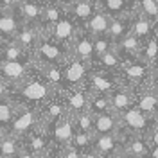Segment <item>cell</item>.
I'll use <instances>...</instances> for the list:
<instances>
[{
	"label": "cell",
	"instance_id": "22",
	"mask_svg": "<svg viewBox=\"0 0 158 158\" xmlns=\"http://www.w3.org/2000/svg\"><path fill=\"white\" fill-rule=\"evenodd\" d=\"M95 11H97V0H72L67 6V13L83 27L94 16Z\"/></svg>",
	"mask_w": 158,
	"mask_h": 158
},
{
	"label": "cell",
	"instance_id": "12",
	"mask_svg": "<svg viewBox=\"0 0 158 158\" xmlns=\"http://www.w3.org/2000/svg\"><path fill=\"white\" fill-rule=\"evenodd\" d=\"M151 146L146 135H126L117 158H149Z\"/></svg>",
	"mask_w": 158,
	"mask_h": 158
},
{
	"label": "cell",
	"instance_id": "3",
	"mask_svg": "<svg viewBox=\"0 0 158 158\" xmlns=\"http://www.w3.org/2000/svg\"><path fill=\"white\" fill-rule=\"evenodd\" d=\"M38 128H41V108L34 104H27V102H18L15 118L6 131L23 140L29 133L36 131Z\"/></svg>",
	"mask_w": 158,
	"mask_h": 158
},
{
	"label": "cell",
	"instance_id": "5",
	"mask_svg": "<svg viewBox=\"0 0 158 158\" xmlns=\"http://www.w3.org/2000/svg\"><path fill=\"white\" fill-rule=\"evenodd\" d=\"M118 115H120V122H122V133H126V135H146L148 137L149 131L155 126V118L148 117L137 106L126 110Z\"/></svg>",
	"mask_w": 158,
	"mask_h": 158
},
{
	"label": "cell",
	"instance_id": "43",
	"mask_svg": "<svg viewBox=\"0 0 158 158\" xmlns=\"http://www.w3.org/2000/svg\"><path fill=\"white\" fill-rule=\"evenodd\" d=\"M23 0H0V7H9V9H15L18 7Z\"/></svg>",
	"mask_w": 158,
	"mask_h": 158
},
{
	"label": "cell",
	"instance_id": "14",
	"mask_svg": "<svg viewBox=\"0 0 158 158\" xmlns=\"http://www.w3.org/2000/svg\"><path fill=\"white\" fill-rule=\"evenodd\" d=\"M63 97L67 101V106H69V111L77 115L81 111L88 110L90 106V94L92 90L88 88V85H81V86H74V88H65L63 92Z\"/></svg>",
	"mask_w": 158,
	"mask_h": 158
},
{
	"label": "cell",
	"instance_id": "44",
	"mask_svg": "<svg viewBox=\"0 0 158 158\" xmlns=\"http://www.w3.org/2000/svg\"><path fill=\"white\" fill-rule=\"evenodd\" d=\"M16 158H40V156H36L29 148H25V146H23V149L18 153V156H16Z\"/></svg>",
	"mask_w": 158,
	"mask_h": 158
},
{
	"label": "cell",
	"instance_id": "20",
	"mask_svg": "<svg viewBox=\"0 0 158 158\" xmlns=\"http://www.w3.org/2000/svg\"><path fill=\"white\" fill-rule=\"evenodd\" d=\"M43 27L41 25H34V23H23L22 25V29H20V32L16 34V41H18L20 45L23 47V49L27 50L29 54H32L34 50H36V47H38L40 40H41V36H43Z\"/></svg>",
	"mask_w": 158,
	"mask_h": 158
},
{
	"label": "cell",
	"instance_id": "52",
	"mask_svg": "<svg viewBox=\"0 0 158 158\" xmlns=\"http://www.w3.org/2000/svg\"><path fill=\"white\" fill-rule=\"evenodd\" d=\"M0 133H2V128H0Z\"/></svg>",
	"mask_w": 158,
	"mask_h": 158
},
{
	"label": "cell",
	"instance_id": "34",
	"mask_svg": "<svg viewBox=\"0 0 158 158\" xmlns=\"http://www.w3.org/2000/svg\"><path fill=\"white\" fill-rule=\"evenodd\" d=\"M138 58L142 61H146V63H149L151 67H155V63L158 59V29L153 32V36H149L144 41V47H142V52H140Z\"/></svg>",
	"mask_w": 158,
	"mask_h": 158
},
{
	"label": "cell",
	"instance_id": "49",
	"mask_svg": "<svg viewBox=\"0 0 158 158\" xmlns=\"http://www.w3.org/2000/svg\"><path fill=\"white\" fill-rule=\"evenodd\" d=\"M153 69H155V74H158V59H156V63H155V67H153Z\"/></svg>",
	"mask_w": 158,
	"mask_h": 158
},
{
	"label": "cell",
	"instance_id": "26",
	"mask_svg": "<svg viewBox=\"0 0 158 158\" xmlns=\"http://www.w3.org/2000/svg\"><path fill=\"white\" fill-rule=\"evenodd\" d=\"M43 6H45V2H40V0H23L18 6V11H20V15H22L23 23L41 25Z\"/></svg>",
	"mask_w": 158,
	"mask_h": 158
},
{
	"label": "cell",
	"instance_id": "36",
	"mask_svg": "<svg viewBox=\"0 0 158 158\" xmlns=\"http://www.w3.org/2000/svg\"><path fill=\"white\" fill-rule=\"evenodd\" d=\"M94 122H95V115L90 111V110H85L76 115V126H77V131H85V133H90L94 135Z\"/></svg>",
	"mask_w": 158,
	"mask_h": 158
},
{
	"label": "cell",
	"instance_id": "41",
	"mask_svg": "<svg viewBox=\"0 0 158 158\" xmlns=\"http://www.w3.org/2000/svg\"><path fill=\"white\" fill-rule=\"evenodd\" d=\"M63 158H83V153L74 146H67L63 148Z\"/></svg>",
	"mask_w": 158,
	"mask_h": 158
},
{
	"label": "cell",
	"instance_id": "45",
	"mask_svg": "<svg viewBox=\"0 0 158 158\" xmlns=\"http://www.w3.org/2000/svg\"><path fill=\"white\" fill-rule=\"evenodd\" d=\"M149 85H151L153 92L156 94V97H158V74H155V76H153V79H151V83H149Z\"/></svg>",
	"mask_w": 158,
	"mask_h": 158
},
{
	"label": "cell",
	"instance_id": "17",
	"mask_svg": "<svg viewBox=\"0 0 158 158\" xmlns=\"http://www.w3.org/2000/svg\"><path fill=\"white\" fill-rule=\"evenodd\" d=\"M110 101H111V110L117 111V113H122L126 110L133 108L137 104L135 86H131V85H120V86H117L110 94Z\"/></svg>",
	"mask_w": 158,
	"mask_h": 158
},
{
	"label": "cell",
	"instance_id": "32",
	"mask_svg": "<svg viewBox=\"0 0 158 158\" xmlns=\"http://www.w3.org/2000/svg\"><path fill=\"white\" fill-rule=\"evenodd\" d=\"M97 63L101 65V69L102 70H110V72H117L120 67H122V63H124V58H122V54L118 52V49L113 45L108 52H104L101 58L97 59Z\"/></svg>",
	"mask_w": 158,
	"mask_h": 158
},
{
	"label": "cell",
	"instance_id": "51",
	"mask_svg": "<svg viewBox=\"0 0 158 158\" xmlns=\"http://www.w3.org/2000/svg\"><path fill=\"white\" fill-rule=\"evenodd\" d=\"M2 41H6V40H2V38H0V45H2Z\"/></svg>",
	"mask_w": 158,
	"mask_h": 158
},
{
	"label": "cell",
	"instance_id": "18",
	"mask_svg": "<svg viewBox=\"0 0 158 158\" xmlns=\"http://www.w3.org/2000/svg\"><path fill=\"white\" fill-rule=\"evenodd\" d=\"M115 133H122V122L117 111L111 110L95 115L94 135H115Z\"/></svg>",
	"mask_w": 158,
	"mask_h": 158
},
{
	"label": "cell",
	"instance_id": "29",
	"mask_svg": "<svg viewBox=\"0 0 158 158\" xmlns=\"http://www.w3.org/2000/svg\"><path fill=\"white\" fill-rule=\"evenodd\" d=\"M133 15H128V16H118V18H113L111 23H110V29H108V34L113 43H118L122 38H126L129 32H131V22H133Z\"/></svg>",
	"mask_w": 158,
	"mask_h": 158
},
{
	"label": "cell",
	"instance_id": "35",
	"mask_svg": "<svg viewBox=\"0 0 158 158\" xmlns=\"http://www.w3.org/2000/svg\"><path fill=\"white\" fill-rule=\"evenodd\" d=\"M88 110L94 115L104 113V111H111V101H110V94H101V92H92L90 94V106Z\"/></svg>",
	"mask_w": 158,
	"mask_h": 158
},
{
	"label": "cell",
	"instance_id": "38",
	"mask_svg": "<svg viewBox=\"0 0 158 158\" xmlns=\"http://www.w3.org/2000/svg\"><path fill=\"white\" fill-rule=\"evenodd\" d=\"M70 146H74V148H77L81 153H85V151L92 149V146H94V135L85 133V131H76L74 140H72Z\"/></svg>",
	"mask_w": 158,
	"mask_h": 158
},
{
	"label": "cell",
	"instance_id": "25",
	"mask_svg": "<svg viewBox=\"0 0 158 158\" xmlns=\"http://www.w3.org/2000/svg\"><path fill=\"white\" fill-rule=\"evenodd\" d=\"M0 59H7V61H34L32 54H29L16 40L2 41V45H0Z\"/></svg>",
	"mask_w": 158,
	"mask_h": 158
},
{
	"label": "cell",
	"instance_id": "21",
	"mask_svg": "<svg viewBox=\"0 0 158 158\" xmlns=\"http://www.w3.org/2000/svg\"><path fill=\"white\" fill-rule=\"evenodd\" d=\"M97 7L108 13L111 18L128 16L137 13V2L135 0H97Z\"/></svg>",
	"mask_w": 158,
	"mask_h": 158
},
{
	"label": "cell",
	"instance_id": "8",
	"mask_svg": "<svg viewBox=\"0 0 158 158\" xmlns=\"http://www.w3.org/2000/svg\"><path fill=\"white\" fill-rule=\"evenodd\" d=\"M76 131H77V126H76V115L70 113V111H67V113H65V115L49 129L50 138H52V144H54V146H59V148H67V146H70L72 140H74Z\"/></svg>",
	"mask_w": 158,
	"mask_h": 158
},
{
	"label": "cell",
	"instance_id": "7",
	"mask_svg": "<svg viewBox=\"0 0 158 158\" xmlns=\"http://www.w3.org/2000/svg\"><path fill=\"white\" fill-rule=\"evenodd\" d=\"M31 67H34V61H7L0 59V79L11 85L13 88L20 86L32 76Z\"/></svg>",
	"mask_w": 158,
	"mask_h": 158
},
{
	"label": "cell",
	"instance_id": "1",
	"mask_svg": "<svg viewBox=\"0 0 158 158\" xmlns=\"http://www.w3.org/2000/svg\"><path fill=\"white\" fill-rule=\"evenodd\" d=\"M13 92L22 99L20 102L34 104V106H40V108H43L50 99H54L56 94H58V90L54 88L41 74H40L38 77L31 76L25 83H22L20 86L13 88Z\"/></svg>",
	"mask_w": 158,
	"mask_h": 158
},
{
	"label": "cell",
	"instance_id": "15",
	"mask_svg": "<svg viewBox=\"0 0 158 158\" xmlns=\"http://www.w3.org/2000/svg\"><path fill=\"white\" fill-rule=\"evenodd\" d=\"M67 111H69L67 101H65V97H63V94L58 92L56 97L50 99L49 102L41 108V128L50 129L59 118L67 113Z\"/></svg>",
	"mask_w": 158,
	"mask_h": 158
},
{
	"label": "cell",
	"instance_id": "31",
	"mask_svg": "<svg viewBox=\"0 0 158 158\" xmlns=\"http://www.w3.org/2000/svg\"><path fill=\"white\" fill-rule=\"evenodd\" d=\"M115 47L118 49V52L122 54L124 59L129 58H138L140 52H142V47H144V41L133 34H128L126 38H122L118 43H115Z\"/></svg>",
	"mask_w": 158,
	"mask_h": 158
},
{
	"label": "cell",
	"instance_id": "50",
	"mask_svg": "<svg viewBox=\"0 0 158 158\" xmlns=\"http://www.w3.org/2000/svg\"><path fill=\"white\" fill-rule=\"evenodd\" d=\"M155 124H156V126H158V115H156V118H155Z\"/></svg>",
	"mask_w": 158,
	"mask_h": 158
},
{
	"label": "cell",
	"instance_id": "11",
	"mask_svg": "<svg viewBox=\"0 0 158 158\" xmlns=\"http://www.w3.org/2000/svg\"><path fill=\"white\" fill-rule=\"evenodd\" d=\"M126 133H115V135H94V146L92 149L101 158H117L120 148L124 144Z\"/></svg>",
	"mask_w": 158,
	"mask_h": 158
},
{
	"label": "cell",
	"instance_id": "28",
	"mask_svg": "<svg viewBox=\"0 0 158 158\" xmlns=\"http://www.w3.org/2000/svg\"><path fill=\"white\" fill-rule=\"evenodd\" d=\"M67 15V7L61 6L54 0H47L43 6V16H41V27L47 31L50 29L54 23H58L59 20Z\"/></svg>",
	"mask_w": 158,
	"mask_h": 158
},
{
	"label": "cell",
	"instance_id": "37",
	"mask_svg": "<svg viewBox=\"0 0 158 158\" xmlns=\"http://www.w3.org/2000/svg\"><path fill=\"white\" fill-rule=\"evenodd\" d=\"M137 2V11L149 16L158 23V0H135Z\"/></svg>",
	"mask_w": 158,
	"mask_h": 158
},
{
	"label": "cell",
	"instance_id": "24",
	"mask_svg": "<svg viewBox=\"0 0 158 158\" xmlns=\"http://www.w3.org/2000/svg\"><path fill=\"white\" fill-rule=\"evenodd\" d=\"M156 29H158V23L155 20H151L149 16L137 11L135 16H133V22H131V32L129 34H133V36L140 38L142 41H146L149 36H153V32Z\"/></svg>",
	"mask_w": 158,
	"mask_h": 158
},
{
	"label": "cell",
	"instance_id": "2",
	"mask_svg": "<svg viewBox=\"0 0 158 158\" xmlns=\"http://www.w3.org/2000/svg\"><path fill=\"white\" fill-rule=\"evenodd\" d=\"M34 65L36 67H47V65H63L70 58V50L67 45L59 43L50 36L49 31H43V36L40 40L36 50L32 52Z\"/></svg>",
	"mask_w": 158,
	"mask_h": 158
},
{
	"label": "cell",
	"instance_id": "39",
	"mask_svg": "<svg viewBox=\"0 0 158 158\" xmlns=\"http://www.w3.org/2000/svg\"><path fill=\"white\" fill-rule=\"evenodd\" d=\"M115 43L111 41L108 34H99V36H94V49H95V61H97L104 52H108Z\"/></svg>",
	"mask_w": 158,
	"mask_h": 158
},
{
	"label": "cell",
	"instance_id": "4",
	"mask_svg": "<svg viewBox=\"0 0 158 158\" xmlns=\"http://www.w3.org/2000/svg\"><path fill=\"white\" fill-rule=\"evenodd\" d=\"M118 72H120V76H124V79L128 81V85H131V86L149 85L153 76H155V69L149 63L142 61L140 58L124 59V63L118 69Z\"/></svg>",
	"mask_w": 158,
	"mask_h": 158
},
{
	"label": "cell",
	"instance_id": "48",
	"mask_svg": "<svg viewBox=\"0 0 158 158\" xmlns=\"http://www.w3.org/2000/svg\"><path fill=\"white\" fill-rule=\"evenodd\" d=\"M54 2H58V4H61V6H65V7H67L72 0H54Z\"/></svg>",
	"mask_w": 158,
	"mask_h": 158
},
{
	"label": "cell",
	"instance_id": "40",
	"mask_svg": "<svg viewBox=\"0 0 158 158\" xmlns=\"http://www.w3.org/2000/svg\"><path fill=\"white\" fill-rule=\"evenodd\" d=\"M40 158H63V148H59V146H54V144H52V146H50V148L47 149Z\"/></svg>",
	"mask_w": 158,
	"mask_h": 158
},
{
	"label": "cell",
	"instance_id": "27",
	"mask_svg": "<svg viewBox=\"0 0 158 158\" xmlns=\"http://www.w3.org/2000/svg\"><path fill=\"white\" fill-rule=\"evenodd\" d=\"M23 149V140L9 131L0 133V158H16L18 153Z\"/></svg>",
	"mask_w": 158,
	"mask_h": 158
},
{
	"label": "cell",
	"instance_id": "9",
	"mask_svg": "<svg viewBox=\"0 0 158 158\" xmlns=\"http://www.w3.org/2000/svg\"><path fill=\"white\" fill-rule=\"evenodd\" d=\"M47 31L50 32V36L56 40V41H59V43L70 47V43H72V41L76 40V36L83 31V25H81L79 22H76V20L67 13L58 23H54V25H52L50 29H47Z\"/></svg>",
	"mask_w": 158,
	"mask_h": 158
},
{
	"label": "cell",
	"instance_id": "23",
	"mask_svg": "<svg viewBox=\"0 0 158 158\" xmlns=\"http://www.w3.org/2000/svg\"><path fill=\"white\" fill-rule=\"evenodd\" d=\"M23 146L29 148L36 156H41V155L52 146V138L49 137V129L38 128L36 131L29 133L27 137L23 138Z\"/></svg>",
	"mask_w": 158,
	"mask_h": 158
},
{
	"label": "cell",
	"instance_id": "13",
	"mask_svg": "<svg viewBox=\"0 0 158 158\" xmlns=\"http://www.w3.org/2000/svg\"><path fill=\"white\" fill-rule=\"evenodd\" d=\"M23 25V20L18 7H0V38L2 40H15Z\"/></svg>",
	"mask_w": 158,
	"mask_h": 158
},
{
	"label": "cell",
	"instance_id": "33",
	"mask_svg": "<svg viewBox=\"0 0 158 158\" xmlns=\"http://www.w3.org/2000/svg\"><path fill=\"white\" fill-rule=\"evenodd\" d=\"M16 110H18V101H13L11 97L0 101V128H2V131H6L11 126Z\"/></svg>",
	"mask_w": 158,
	"mask_h": 158
},
{
	"label": "cell",
	"instance_id": "46",
	"mask_svg": "<svg viewBox=\"0 0 158 158\" xmlns=\"http://www.w3.org/2000/svg\"><path fill=\"white\" fill-rule=\"evenodd\" d=\"M83 158H101V156H99L94 149H88V151H85V153H83Z\"/></svg>",
	"mask_w": 158,
	"mask_h": 158
},
{
	"label": "cell",
	"instance_id": "47",
	"mask_svg": "<svg viewBox=\"0 0 158 158\" xmlns=\"http://www.w3.org/2000/svg\"><path fill=\"white\" fill-rule=\"evenodd\" d=\"M149 158H158V146H151V153Z\"/></svg>",
	"mask_w": 158,
	"mask_h": 158
},
{
	"label": "cell",
	"instance_id": "42",
	"mask_svg": "<svg viewBox=\"0 0 158 158\" xmlns=\"http://www.w3.org/2000/svg\"><path fill=\"white\" fill-rule=\"evenodd\" d=\"M11 92H13V86L7 85L6 81H2V79H0V101H2V99H6V97H9Z\"/></svg>",
	"mask_w": 158,
	"mask_h": 158
},
{
	"label": "cell",
	"instance_id": "16",
	"mask_svg": "<svg viewBox=\"0 0 158 158\" xmlns=\"http://www.w3.org/2000/svg\"><path fill=\"white\" fill-rule=\"evenodd\" d=\"M69 50H70V56H72V58L83 59V61H88V63H94V61H95L94 36H92L85 27H83V31L76 36V40L70 43Z\"/></svg>",
	"mask_w": 158,
	"mask_h": 158
},
{
	"label": "cell",
	"instance_id": "6",
	"mask_svg": "<svg viewBox=\"0 0 158 158\" xmlns=\"http://www.w3.org/2000/svg\"><path fill=\"white\" fill-rule=\"evenodd\" d=\"M63 83L65 88H74V86H81L88 81L90 72L94 70V63L83 61V59L72 58L70 56L65 63H63Z\"/></svg>",
	"mask_w": 158,
	"mask_h": 158
},
{
	"label": "cell",
	"instance_id": "10",
	"mask_svg": "<svg viewBox=\"0 0 158 158\" xmlns=\"http://www.w3.org/2000/svg\"><path fill=\"white\" fill-rule=\"evenodd\" d=\"M120 72H110V70H92L88 76V88L92 92H101V94H111L113 90L122 85L120 77H117Z\"/></svg>",
	"mask_w": 158,
	"mask_h": 158
},
{
	"label": "cell",
	"instance_id": "19",
	"mask_svg": "<svg viewBox=\"0 0 158 158\" xmlns=\"http://www.w3.org/2000/svg\"><path fill=\"white\" fill-rule=\"evenodd\" d=\"M137 92V106L140 111H144L148 117L156 118L158 115V97L153 92L151 85H144V86H135Z\"/></svg>",
	"mask_w": 158,
	"mask_h": 158
},
{
	"label": "cell",
	"instance_id": "30",
	"mask_svg": "<svg viewBox=\"0 0 158 158\" xmlns=\"http://www.w3.org/2000/svg\"><path fill=\"white\" fill-rule=\"evenodd\" d=\"M111 16L108 13H104L102 9H99L94 13V16L85 23V29L88 31L92 36H99V34H106L110 29V23H111Z\"/></svg>",
	"mask_w": 158,
	"mask_h": 158
}]
</instances>
